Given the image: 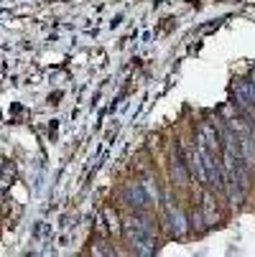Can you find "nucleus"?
I'll use <instances>...</instances> for the list:
<instances>
[{"label":"nucleus","mask_w":255,"mask_h":257,"mask_svg":"<svg viewBox=\"0 0 255 257\" xmlns=\"http://www.w3.org/2000/svg\"><path fill=\"white\" fill-rule=\"evenodd\" d=\"M125 239L133 247L135 254H153L156 249V222L148 216L138 211L135 216H130L125 222Z\"/></svg>","instance_id":"nucleus-1"},{"label":"nucleus","mask_w":255,"mask_h":257,"mask_svg":"<svg viewBox=\"0 0 255 257\" xmlns=\"http://www.w3.org/2000/svg\"><path fill=\"white\" fill-rule=\"evenodd\" d=\"M123 199L135 209V211H145V206H148V194H145L143 183H130V186L123 189Z\"/></svg>","instance_id":"nucleus-4"},{"label":"nucleus","mask_w":255,"mask_h":257,"mask_svg":"<svg viewBox=\"0 0 255 257\" xmlns=\"http://www.w3.org/2000/svg\"><path fill=\"white\" fill-rule=\"evenodd\" d=\"M189 176H192V173H189L184 151H181V148H174V153H171V178H174V183L184 186V183L189 181Z\"/></svg>","instance_id":"nucleus-3"},{"label":"nucleus","mask_w":255,"mask_h":257,"mask_svg":"<svg viewBox=\"0 0 255 257\" xmlns=\"http://www.w3.org/2000/svg\"><path fill=\"white\" fill-rule=\"evenodd\" d=\"M202 216H204V224H212L217 219V201H214L212 191H207L202 199Z\"/></svg>","instance_id":"nucleus-7"},{"label":"nucleus","mask_w":255,"mask_h":257,"mask_svg":"<svg viewBox=\"0 0 255 257\" xmlns=\"http://www.w3.org/2000/svg\"><path fill=\"white\" fill-rule=\"evenodd\" d=\"M184 158H187L189 173H192V176H197V181H199V183H207V168H204V161H202L199 148H189V151L184 153Z\"/></svg>","instance_id":"nucleus-6"},{"label":"nucleus","mask_w":255,"mask_h":257,"mask_svg":"<svg viewBox=\"0 0 255 257\" xmlns=\"http://www.w3.org/2000/svg\"><path fill=\"white\" fill-rule=\"evenodd\" d=\"M166 214H168V227H171V234L176 239H184L187 237V216L176 204H168L166 206Z\"/></svg>","instance_id":"nucleus-5"},{"label":"nucleus","mask_w":255,"mask_h":257,"mask_svg":"<svg viewBox=\"0 0 255 257\" xmlns=\"http://www.w3.org/2000/svg\"><path fill=\"white\" fill-rule=\"evenodd\" d=\"M197 145H202V148H207V151H212L214 156L217 153H222V138L217 135V130L212 127V125H199V130H197Z\"/></svg>","instance_id":"nucleus-2"},{"label":"nucleus","mask_w":255,"mask_h":257,"mask_svg":"<svg viewBox=\"0 0 255 257\" xmlns=\"http://www.w3.org/2000/svg\"><path fill=\"white\" fill-rule=\"evenodd\" d=\"M105 216H107V222H110V232H113V234H120L123 227H120V222H118V214H115L113 209H105Z\"/></svg>","instance_id":"nucleus-8"}]
</instances>
